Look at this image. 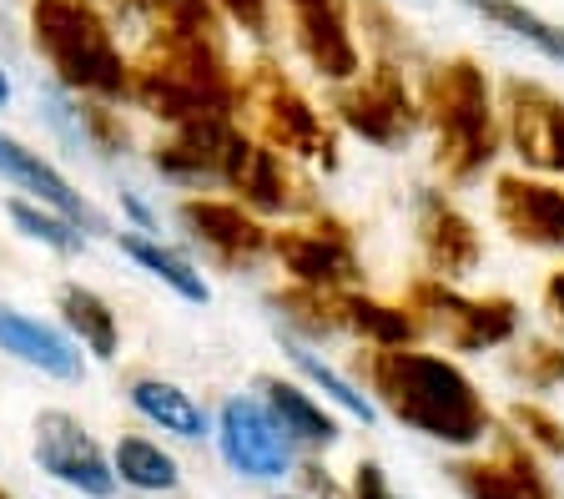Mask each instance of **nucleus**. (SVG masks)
I'll return each instance as SVG.
<instances>
[{
  "label": "nucleus",
  "mask_w": 564,
  "mask_h": 499,
  "mask_svg": "<svg viewBox=\"0 0 564 499\" xmlns=\"http://www.w3.org/2000/svg\"><path fill=\"white\" fill-rule=\"evenodd\" d=\"M272 258L282 262V273L297 288H317V293H348L364 278V262L352 248L343 223H293L272 232Z\"/></svg>",
  "instance_id": "10"
},
{
  "label": "nucleus",
  "mask_w": 564,
  "mask_h": 499,
  "mask_svg": "<svg viewBox=\"0 0 564 499\" xmlns=\"http://www.w3.org/2000/svg\"><path fill=\"white\" fill-rule=\"evenodd\" d=\"M6 213H11V223L21 227L25 238H35V242H46L51 252H82V227L76 223H66L61 213H51V207H41V203H25V197H11L6 203Z\"/></svg>",
  "instance_id": "30"
},
{
  "label": "nucleus",
  "mask_w": 564,
  "mask_h": 499,
  "mask_svg": "<svg viewBox=\"0 0 564 499\" xmlns=\"http://www.w3.org/2000/svg\"><path fill=\"white\" fill-rule=\"evenodd\" d=\"M117 242H121V252H127L137 268H147L152 278H162L166 288H172L182 303H207L212 297V288H207V278L192 268L182 252H172L166 242H156V238H147V232H117Z\"/></svg>",
  "instance_id": "26"
},
{
  "label": "nucleus",
  "mask_w": 564,
  "mask_h": 499,
  "mask_svg": "<svg viewBox=\"0 0 564 499\" xmlns=\"http://www.w3.org/2000/svg\"><path fill=\"white\" fill-rule=\"evenodd\" d=\"M6 101H11V76L0 72V111H6Z\"/></svg>",
  "instance_id": "39"
},
{
  "label": "nucleus",
  "mask_w": 564,
  "mask_h": 499,
  "mask_svg": "<svg viewBox=\"0 0 564 499\" xmlns=\"http://www.w3.org/2000/svg\"><path fill=\"white\" fill-rule=\"evenodd\" d=\"M454 485L464 499H560L540 475V459L519 434H494V454L458 459Z\"/></svg>",
  "instance_id": "15"
},
{
  "label": "nucleus",
  "mask_w": 564,
  "mask_h": 499,
  "mask_svg": "<svg viewBox=\"0 0 564 499\" xmlns=\"http://www.w3.org/2000/svg\"><path fill=\"white\" fill-rule=\"evenodd\" d=\"M212 11L227 15L232 25H242L247 36H268L272 31V0H212Z\"/></svg>",
  "instance_id": "35"
},
{
  "label": "nucleus",
  "mask_w": 564,
  "mask_h": 499,
  "mask_svg": "<svg viewBox=\"0 0 564 499\" xmlns=\"http://www.w3.org/2000/svg\"><path fill=\"white\" fill-rule=\"evenodd\" d=\"M0 348L61 383H82V373H86V358L76 348V338H66L61 328L31 318V313L6 308V303H0Z\"/></svg>",
  "instance_id": "19"
},
{
  "label": "nucleus",
  "mask_w": 564,
  "mask_h": 499,
  "mask_svg": "<svg viewBox=\"0 0 564 499\" xmlns=\"http://www.w3.org/2000/svg\"><path fill=\"white\" fill-rule=\"evenodd\" d=\"M364 373L378 404L399 424H409L413 434H423V440L474 449V444H484V434L494 424L474 379L438 354L378 348V354L364 358Z\"/></svg>",
  "instance_id": "1"
},
{
  "label": "nucleus",
  "mask_w": 564,
  "mask_h": 499,
  "mask_svg": "<svg viewBox=\"0 0 564 499\" xmlns=\"http://www.w3.org/2000/svg\"><path fill=\"white\" fill-rule=\"evenodd\" d=\"M41 475H51L56 485L76 489L86 499H111L117 495V469H111V454L91 440V429L82 424L66 409H46L35 419V444H31Z\"/></svg>",
  "instance_id": "9"
},
{
  "label": "nucleus",
  "mask_w": 564,
  "mask_h": 499,
  "mask_svg": "<svg viewBox=\"0 0 564 499\" xmlns=\"http://www.w3.org/2000/svg\"><path fill=\"white\" fill-rule=\"evenodd\" d=\"M413 227H419V252H423V268H429L434 283L454 288L458 278H469L484 262L479 227L458 213L444 192H423L419 207H413Z\"/></svg>",
  "instance_id": "14"
},
{
  "label": "nucleus",
  "mask_w": 564,
  "mask_h": 499,
  "mask_svg": "<svg viewBox=\"0 0 564 499\" xmlns=\"http://www.w3.org/2000/svg\"><path fill=\"white\" fill-rule=\"evenodd\" d=\"M348 499H403V495L393 489V479L383 475V464L378 459H358L352 485H348Z\"/></svg>",
  "instance_id": "36"
},
{
  "label": "nucleus",
  "mask_w": 564,
  "mask_h": 499,
  "mask_svg": "<svg viewBox=\"0 0 564 499\" xmlns=\"http://www.w3.org/2000/svg\"><path fill=\"white\" fill-rule=\"evenodd\" d=\"M232 117L247 121V137L262 142L278 156H303V162L333 166V127L317 117V107L297 91L278 66H247L237 76V111Z\"/></svg>",
  "instance_id": "5"
},
{
  "label": "nucleus",
  "mask_w": 564,
  "mask_h": 499,
  "mask_svg": "<svg viewBox=\"0 0 564 499\" xmlns=\"http://www.w3.org/2000/svg\"><path fill=\"white\" fill-rule=\"evenodd\" d=\"M127 404L137 409L141 419L152 429H162V434H176V440L187 444H202L212 434V414L192 399L182 383L172 379H156V373H141V379L127 383Z\"/></svg>",
  "instance_id": "22"
},
{
  "label": "nucleus",
  "mask_w": 564,
  "mask_h": 499,
  "mask_svg": "<svg viewBox=\"0 0 564 499\" xmlns=\"http://www.w3.org/2000/svg\"><path fill=\"white\" fill-rule=\"evenodd\" d=\"M141 21H152V36H212L223 41V15L212 0H127Z\"/></svg>",
  "instance_id": "27"
},
{
  "label": "nucleus",
  "mask_w": 564,
  "mask_h": 499,
  "mask_svg": "<svg viewBox=\"0 0 564 499\" xmlns=\"http://www.w3.org/2000/svg\"><path fill=\"white\" fill-rule=\"evenodd\" d=\"M76 131H82L101 156H117L121 147H127V127H121V117L106 107V101H76Z\"/></svg>",
  "instance_id": "32"
},
{
  "label": "nucleus",
  "mask_w": 564,
  "mask_h": 499,
  "mask_svg": "<svg viewBox=\"0 0 564 499\" xmlns=\"http://www.w3.org/2000/svg\"><path fill=\"white\" fill-rule=\"evenodd\" d=\"M288 358H293V369L303 373L307 383H317V389L328 393V399L343 409V414H352V419H358V424H373V404H368L364 393L352 389V383L343 379V373H333L328 364H323V358H313V354H307V348H297V344H288Z\"/></svg>",
  "instance_id": "31"
},
{
  "label": "nucleus",
  "mask_w": 564,
  "mask_h": 499,
  "mask_svg": "<svg viewBox=\"0 0 564 499\" xmlns=\"http://www.w3.org/2000/svg\"><path fill=\"white\" fill-rule=\"evenodd\" d=\"M544 313L564 328V268L560 273H550V283H544Z\"/></svg>",
  "instance_id": "38"
},
{
  "label": "nucleus",
  "mask_w": 564,
  "mask_h": 499,
  "mask_svg": "<svg viewBox=\"0 0 564 499\" xmlns=\"http://www.w3.org/2000/svg\"><path fill=\"white\" fill-rule=\"evenodd\" d=\"M272 308L282 313L288 328H297L303 338H328L343 328L338 318V293H317V288H288V293H272Z\"/></svg>",
  "instance_id": "29"
},
{
  "label": "nucleus",
  "mask_w": 564,
  "mask_h": 499,
  "mask_svg": "<svg viewBox=\"0 0 564 499\" xmlns=\"http://www.w3.org/2000/svg\"><path fill=\"white\" fill-rule=\"evenodd\" d=\"M237 137L232 117H202V121H182L152 147V166L162 177L182 182V187H207L223 182V156L227 142Z\"/></svg>",
  "instance_id": "18"
},
{
  "label": "nucleus",
  "mask_w": 564,
  "mask_h": 499,
  "mask_svg": "<svg viewBox=\"0 0 564 499\" xmlns=\"http://www.w3.org/2000/svg\"><path fill=\"white\" fill-rule=\"evenodd\" d=\"M494 217L514 242L540 252H564V187L505 172L494 182Z\"/></svg>",
  "instance_id": "16"
},
{
  "label": "nucleus",
  "mask_w": 564,
  "mask_h": 499,
  "mask_svg": "<svg viewBox=\"0 0 564 499\" xmlns=\"http://www.w3.org/2000/svg\"><path fill=\"white\" fill-rule=\"evenodd\" d=\"M268 499H303V495H268Z\"/></svg>",
  "instance_id": "40"
},
{
  "label": "nucleus",
  "mask_w": 564,
  "mask_h": 499,
  "mask_svg": "<svg viewBox=\"0 0 564 499\" xmlns=\"http://www.w3.org/2000/svg\"><path fill=\"white\" fill-rule=\"evenodd\" d=\"M333 111H338V121L352 137H364L373 147H403L423 121L419 96L409 91L399 66H388V61H378L373 72H364L358 82L338 86Z\"/></svg>",
  "instance_id": "8"
},
{
  "label": "nucleus",
  "mask_w": 564,
  "mask_h": 499,
  "mask_svg": "<svg viewBox=\"0 0 564 499\" xmlns=\"http://www.w3.org/2000/svg\"><path fill=\"white\" fill-rule=\"evenodd\" d=\"M0 499H11V495H0Z\"/></svg>",
  "instance_id": "41"
},
{
  "label": "nucleus",
  "mask_w": 564,
  "mask_h": 499,
  "mask_svg": "<svg viewBox=\"0 0 564 499\" xmlns=\"http://www.w3.org/2000/svg\"><path fill=\"white\" fill-rule=\"evenodd\" d=\"M514 373H524L529 389H554V383H564V348L560 344H529L524 358L514 364Z\"/></svg>",
  "instance_id": "34"
},
{
  "label": "nucleus",
  "mask_w": 564,
  "mask_h": 499,
  "mask_svg": "<svg viewBox=\"0 0 564 499\" xmlns=\"http://www.w3.org/2000/svg\"><path fill=\"white\" fill-rule=\"evenodd\" d=\"M127 101L152 111L166 127L202 117H232L237 76L227 66L223 41L212 36H152L131 61Z\"/></svg>",
  "instance_id": "2"
},
{
  "label": "nucleus",
  "mask_w": 564,
  "mask_h": 499,
  "mask_svg": "<svg viewBox=\"0 0 564 499\" xmlns=\"http://www.w3.org/2000/svg\"><path fill=\"white\" fill-rule=\"evenodd\" d=\"M464 6H474L484 21L505 25L509 36L529 41V46L540 51V56L564 61V25H554V21H544V15H534L529 6H519V0H464Z\"/></svg>",
  "instance_id": "28"
},
{
  "label": "nucleus",
  "mask_w": 564,
  "mask_h": 499,
  "mask_svg": "<svg viewBox=\"0 0 564 499\" xmlns=\"http://www.w3.org/2000/svg\"><path fill=\"white\" fill-rule=\"evenodd\" d=\"M419 111L434 127V162L448 182H474L499 156L505 127L494 111V91L479 61L454 56L423 76Z\"/></svg>",
  "instance_id": "3"
},
{
  "label": "nucleus",
  "mask_w": 564,
  "mask_h": 499,
  "mask_svg": "<svg viewBox=\"0 0 564 499\" xmlns=\"http://www.w3.org/2000/svg\"><path fill=\"white\" fill-rule=\"evenodd\" d=\"M262 409L272 414V424L288 434V444L303 454H323L338 444V419L317 404L307 389H297L293 379H278V373H262L258 379Z\"/></svg>",
  "instance_id": "20"
},
{
  "label": "nucleus",
  "mask_w": 564,
  "mask_h": 499,
  "mask_svg": "<svg viewBox=\"0 0 564 499\" xmlns=\"http://www.w3.org/2000/svg\"><path fill=\"white\" fill-rule=\"evenodd\" d=\"M176 223L227 273H242L262 252H272V232L262 227V217H252L242 203H227V197H187L176 207Z\"/></svg>",
  "instance_id": "11"
},
{
  "label": "nucleus",
  "mask_w": 564,
  "mask_h": 499,
  "mask_svg": "<svg viewBox=\"0 0 564 499\" xmlns=\"http://www.w3.org/2000/svg\"><path fill=\"white\" fill-rule=\"evenodd\" d=\"M338 318L343 328L358 333L373 348H413V338H419V323H413L409 308L378 303L368 293H338Z\"/></svg>",
  "instance_id": "25"
},
{
  "label": "nucleus",
  "mask_w": 564,
  "mask_h": 499,
  "mask_svg": "<svg viewBox=\"0 0 564 499\" xmlns=\"http://www.w3.org/2000/svg\"><path fill=\"white\" fill-rule=\"evenodd\" d=\"M509 424H514V434L529 444V449L564 454V424L544 404H514L509 409Z\"/></svg>",
  "instance_id": "33"
},
{
  "label": "nucleus",
  "mask_w": 564,
  "mask_h": 499,
  "mask_svg": "<svg viewBox=\"0 0 564 499\" xmlns=\"http://www.w3.org/2000/svg\"><path fill=\"white\" fill-rule=\"evenodd\" d=\"M223 187H232L237 203H242L252 217H278V213L303 207V182L293 177L288 156L268 152V147L252 142L247 131H237L232 142H227Z\"/></svg>",
  "instance_id": "13"
},
{
  "label": "nucleus",
  "mask_w": 564,
  "mask_h": 499,
  "mask_svg": "<svg viewBox=\"0 0 564 499\" xmlns=\"http://www.w3.org/2000/svg\"><path fill=\"white\" fill-rule=\"evenodd\" d=\"M56 308H61V323L76 333V344H86L96 358H117V348H121V323H117L111 303H106L96 288L66 283V288L56 293Z\"/></svg>",
  "instance_id": "24"
},
{
  "label": "nucleus",
  "mask_w": 564,
  "mask_h": 499,
  "mask_svg": "<svg viewBox=\"0 0 564 499\" xmlns=\"http://www.w3.org/2000/svg\"><path fill=\"white\" fill-rule=\"evenodd\" d=\"M111 469H117V485L137 489V495H172L182 489V464L172 449H162L147 434H121L117 449H111Z\"/></svg>",
  "instance_id": "23"
},
{
  "label": "nucleus",
  "mask_w": 564,
  "mask_h": 499,
  "mask_svg": "<svg viewBox=\"0 0 564 499\" xmlns=\"http://www.w3.org/2000/svg\"><path fill=\"white\" fill-rule=\"evenodd\" d=\"M0 177H11L15 187H25V192H35V203L41 207H51V213H61L66 223H76V227H96V213L82 203V192L70 187L66 177H61L56 166L46 162L41 152H31V147H21L15 137H6L0 131Z\"/></svg>",
  "instance_id": "21"
},
{
  "label": "nucleus",
  "mask_w": 564,
  "mask_h": 499,
  "mask_svg": "<svg viewBox=\"0 0 564 499\" xmlns=\"http://www.w3.org/2000/svg\"><path fill=\"white\" fill-rule=\"evenodd\" d=\"M409 313L419 333H438L454 354L505 348L519 333V308L509 297H464L448 283H434V278H419L409 288Z\"/></svg>",
  "instance_id": "6"
},
{
  "label": "nucleus",
  "mask_w": 564,
  "mask_h": 499,
  "mask_svg": "<svg viewBox=\"0 0 564 499\" xmlns=\"http://www.w3.org/2000/svg\"><path fill=\"white\" fill-rule=\"evenodd\" d=\"M505 127L514 152L540 172H560L564 177V101L534 82H509L505 86Z\"/></svg>",
  "instance_id": "17"
},
{
  "label": "nucleus",
  "mask_w": 564,
  "mask_h": 499,
  "mask_svg": "<svg viewBox=\"0 0 564 499\" xmlns=\"http://www.w3.org/2000/svg\"><path fill=\"white\" fill-rule=\"evenodd\" d=\"M212 440H217V454L232 475L258 479V485H282L297 469V449L288 444V434L272 424L262 399H247V393H237L217 409Z\"/></svg>",
  "instance_id": "7"
},
{
  "label": "nucleus",
  "mask_w": 564,
  "mask_h": 499,
  "mask_svg": "<svg viewBox=\"0 0 564 499\" xmlns=\"http://www.w3.org/2000/svg\"><path fill=\"white\" fill-rule=\"evenodd\" d=\"M293 479H297V495L303 499H348V489L338 485V479L323 469L317 459H307V464H297L293 469Z\"/></svg>",
  "instance_id": "37"
},
{
  "label": "nucleus",
  "mask_w": 564,
  "mask_h": 499,
  "mask_svg": "<svg viewBox=\"0 0 564 499\" xmlns=\"http://www.w3.org/2000/svg\"><path fill=\"white\" fill-rule=\"evenodd\" d=\"M31 46L46 56L66 91L91 101L127 96L131 61L121 56L111 21L96 11V0H31Z\"/></svg>",
  "instance_id": "4"
},
{
  "label": "nucleus",
  "mask_w": 564,
  "mask_h": 499,
  "mask_svg": "<svg viewBox=\"0 0 564 499\" xmlns=\"http://www.w3.org/2000/svg\"><path fill=\"white\" fill-rule=\"evenodd\" d=\"M293 15V46L323 82L348 86L364 76V51L352 41L348 0H288Z\"/></svg>",
  "instance_id": "12"
}]
</instances>
